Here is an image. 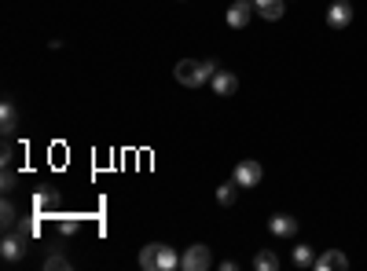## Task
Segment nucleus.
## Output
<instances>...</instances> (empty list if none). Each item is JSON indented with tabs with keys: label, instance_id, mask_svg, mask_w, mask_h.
<instances>
[{
	"label": "nucleus",
	"instance_id": "obj_15",
	"mask_svg": "<svg viewBox=\"0 0 367 271\" xmlns=\"http://www.w3.org/2000/svg\"><path fill=\"white\" fill-rule=\"evenodd\" d=\"M140 268L143 271H158V242H151V246L140 250Z\"/></svg>",
	"mask_w": 367,
	"mask_h": 271
},
{
	"label": "nucleus",
	"instance_id": "obj_7",
	"mask_svg": "<svg viewBox=\"0 0 367 271\" xmlns=\"http://www.w3.org/2000/svg\"><path fill=\"white\" fill-rule=\"evenodd\" d=\"M22 253H26V238L19 235V231H15V235H8L4 242H0V256H4V261H8V264H15V261H22Z\"/></svg>",
	"mask_w": 367,
	"mask_h": 271
},
{
	"label": "nucleus",
	"instance_id": "obj_16",
	"mask_svg": "<svg viewBox=\"0 0 367 271\" xmlns=\"http://www.w3.org/2000/svg\"><path fill=\"white\" fill-rule=\"evenodd\" d=\"M41 220H44V216H41V213H33V216H26V220H19L15 231H19L22 238H33L37 231H41Z\"/></svg>",
	"mask_w": 367,
	"mask_h": 271
},
{
	"label": "nucleus",
	"instance_id": "obj_17",
	"mask_svg": "<svg viewBox=\"0 0 367 271\" xmlns=\"http://www.w3.org/2000/svg\"><path fill=\"white\" fill-rule=\"evenodd\" d=\"M254 268H257V271H279V256H275L272 250H261V253L254 256Z\"/></svg>",
	"mask_w": 367,
	"mask_h": 271
},
{
	"label": "nucleus",
	"instance_id": "obj_6",
	"mask_svg": "<svg viewBox=\"0 0 367 271\" xmlns=\"http://www.w3.org/2000/svg\"><path fill=\"white\" fill-rule=\"evenodd\" d=\"M209 85H213V92H217L220 99H228V96H235V92H239V77H235L231 70H217V73H213V81H209Z\"/></svg>",
	"mask_w": 367,
	"mask_h": 271
},
{
	"label": "nucleus",
	"instance_id": "obj_4",
	"mask_svg": "<svg viewBox=\"0 0 367 271\" xmlns=\"http://www.w3.org/2000/svg\"><path fill=\"white\" fill-rule=\"evenodd\" d=\"M261 176H265V169H261L254 158H246V161L235 165V176H231V180H235L239 187H257V184H261Z\"/></svg>",
	"mask_w": 367,
	"mask_h": 271
},
{
	"label": "nucleus",
	"instance_id": "obj_2",
	"mask_svg": "<svg viewBox=\"0 0 367 271\" xmlns=\"http://www.w3.org/2000/svg\"><path fill=\"white\" fill-rule=\"evenodd\" d=\"M209 264H213V256H209V246H202V242L188 246V253L180 256V268L184 271H206Z\"/></svg>",
	"mask_w": 367,
	"mask_h": 271
},
{
	"label": "nucleus",
	"instance_id": "obj_9",
	"mask_svg": "<svg viewBox=\"0 0 367 271\" xmlns=\"http://www.w3.org/2000/svg\"><path fill=\"white\" fill-rule=\"evenodd\" d=\"M342 268H349V256L342 250H327L316 256V271H342Z\"/></svg>",
	"mask_w": 367,
	"mask_h": 271
},
{
	"label": "nucleus",
	"instance_id": "obj_23",
	"mask_svg": "<svg viewBox=\"0 0 367 271\" xmlns=\"http://www.w3.org/2000/svg\"><path fill=\"white\" fill-rule=\"evenodd\" d=\"M0 161H4V169H11V161H15V150H11V143H4V158H0Z\"/></svg>",
	"mask_w": 367,
	"mask_h": 271
},
{
	"label": "nucleus",
	"instance_id": "obj_8",
	"mask_svg": "<svg viewBox=\"0 0 367 271\" xmlns=\"http://www.w3.org/2000/svg\"><path fill=\"white\" fill-rule=\"evenodd\" d=\"M268 231L275 238H291V235H297V220H294V216H286V213H275L268 220Z\"/></svg>",
	"mask_w": 367,
	"mask_h": 271
},
{
	"label": "nucleus",
	"instance_id": "obj_13",
	"mask_svg": "<svg viewBox=\"0 0 367 271\" xmlns=\"http://www.w3.org/2000/svg\"><path fill=\"white\" fill-rule=\"evenodd\" d=\"M173 268H180L177 250H173V246H165V242H158V271H173Z\"/></svg>",
	"mask_w": 367,
	"mask_h": 271
},
{
	"label": "nucleus",
	"instance_id": "obj_22",
	"mask_svg": "<svg viewBox=\"0 0 367 271\" xmlns=\"http://www.w3.org/2000/svg\"><path fill=\"white\" fill-rule=\"evenodd\" d=\"M11 191H15V173L4 169V195H11Z\"/></svg>",
	"mask_w": 367,
	"mask_h": 271
},
{
	"label": "nucleus",
	"instance_id": "obj_3",
	"mask_svg": "<svg viewBox=\"0 0 367 271\" xmlns=\"http://www.w3.org/2000/svg\"><path fill=\"white\" fill-rule=\"evenodd\" d=\"M254 0H235V4L228 8V15H225V22L231 26V30H246L250 26V19H254Z\"/></svg>",
	"mask_w": 367,
	"mask_h": 271
},
{
	"label": "nucleus",
	"instance_id": "obj_21",
	"mask_svg": "<svg viewBox=\"0 0 367 271\" xmlns=\"http://www.w3.org/2000/svg\"><path fill=\"white\" fill-rule=\"evenodd\" d=\"M44 268H48V271H63V268H70V261H67L63 253H48V256H44Z\"/></svg>",
	"mask_w": 367,
	"mask_h": 271
},
{
	"label": "nucleus",
	"instance_id": "obj_12",
	"mask_svg": "<svg viewBox=\"0 0 367 271\" xmlns=\"http://www.w3.org/2000/svg\"><path fill=\"white\" fill-rule=\"evenodd\" d=\"M56 205H59V195H56V191H37V195H33V213H48V209H56Z\"/></svg>",
	"mask_w": 367,
	"mask_h": 271
},
{
	"label": "nucleus",
	"instance_id": "obj_20",
	"mask_svg": "<svg viewBox=\"0 0 367 271\" xmlns=\"http://www.w3.org/2000/svg\"><path fill=\"white\" fill-rule=\"evenodd\" d=\"M0 224H4V231H15V224H19V213H15V205H11L8 198H4V205H0Z\"/></svg>",
	"mask_w": 367,
	"mask_h": 271
},
{
	"label": "nucleus",
	"instance_id": "obj_11",
	"mask_svg": "<svg viewBox=\"0 0 367 271\" xmlns=\"http://www.w3.org/2000/svg\"><path fill=\"white\" fill-rule=\"evenodd\" d=\"M0 128H4L8 139L15 136V128H19V110H15V103H11V99H4V107H0Z\"/></svg>",
	"mask_w": 367,
	"mask_h": 271
},
{
	"label": "nucleus",
	"instance_id": "obj_5",
	"mask_svg": "<svg viewBox=\"0 0 367 271\" xmlns=\"http://www.w3.org/2000/svg\"><path fill=\"white\" fill-rule=\"evenodd\" d=\"M349 22H352V4L349 0H334V4L327 8V26H331V30H345Z\"/></svg>",
	"mask_w": 367,
	"mask_h": 271
},
{
	"label": "nucleus",
	"instance_id": "obj_19",
	"mask_svg": "<svg viewBox=\"0 0 367 271\" xmlns=\"http://www.w3.org/2000/svg\"><path fill=\"white\" fill-rule=\"evenodd\" d=\"M235 195H239V184H235V180H231V184H220V187H217V202L225 205V209H228V205H235Z\"/></svg>",
	"mask_w": 367,
	"mask_h": 271
},
{
	"label": "nucleus",
	"instance_id": "obj_14",
	"mask_svg": "<svg viewBox=\"0 0 367 271\" xmlns=\"http://www.w3.org/2000/svg\"><path fill=\"white\" fill-rule=\"evenodd\" d=\"M294 268H316V250L312 246H294Z\"/></svg>",
	"mask_w": 367,
	"mask_h": 271
},
{
	"label": "nucleus",
	"instance_id": "obj_10",
	"mask_svg": "<svg viewBox=\"0 0 367 271\" xmlns=\"http://www.w3.org/2000/svg\"><path fill=\"white\" fill-rule=\"evenodd\" d=\"M254 8H257V15H261V19L279 22V19H283V11H286V0H254Z\"/></svg>",
	"mask_w": 367,
	"mask_h": 271
},
{
	"label": "nucleus",
	"instance_id": "obj_18",
	"mask_svg": "<svg viewBox=\"0 0 367 271\" xmlns=\"http://www.w3.org/2000/svg\"><path fill=\"white\" fill-rule=\"evenodd\" d=\"M56 231H59L63 238H70V235H77V231H81V220H77V216H59Z\"/></svg>",
	"mask_w": 367,
	"mask_h": 271
},
{
	"label": "nucleus",
	"instance_id": "obj_1",
	"mask_svg": "<svg viewBox=\"0 0 367 271\" xmlns=\"http://www.w3.org/2000/svg\"><path fill=\"white\" fill-rule=\"evenodd\" d=\"M173 73H177V81H180L184 88H202L206 81H213L217 62H213V59H202V62H195V59H180Z\"/></svg>",
	"mask_w": 367,
	"mask_h": 271
}]
</instances>
